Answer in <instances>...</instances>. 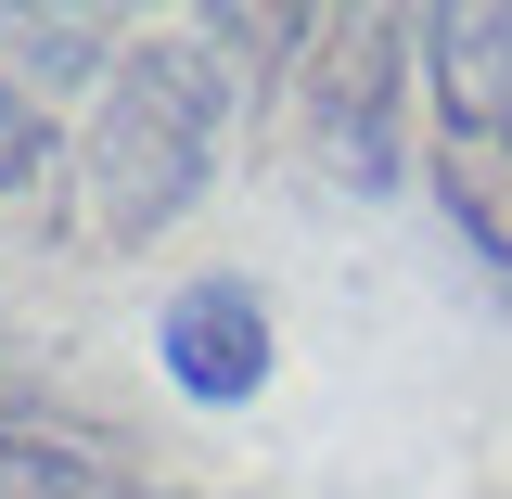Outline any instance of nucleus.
Listing matches in <instances>:
<instances>
[{"label":"nucleus","mask_w":512,"mask_h":499,"mask_svg":"<svg viewBox=\"0 0 512 499\" xmlns=\"http://www.w3.org/2000/svg\"><path fill=\"white\" fill-rule=\"evenodd\" d=\"M448 218L512 256V154H461V141H448Z\"/></svg>","instance_id":"423d86ee"},{"label":"nucleus","mask_w":512,"mask_h":499,"mask_svg":"<svg viewBox=\"0 0 512 499\" xmlns=\"http://www.w3.org/2000/svg\"><path fill=\"white\" fill-rule=\"evenodd\" d=\"M218 128H231V64L205 39H141L116 52L103 103L77 128V244H154L180 218L205 167H218Z\"/></svg>","instance_id":"f257e3e1"},{"label":"nucleus","mask_w":512,"mask_h":499,"mask_svg":"<svg viewBox=\"0 0 512 499\" xmlns=\"http://www.w3.org/2000/svg\"><path fill=\"white\" fill-rule=\"evenodd\" d=\"M0 499H167L141 487V474H116L103 448L52 436V423H26V410H0Z\"/></svg>","instance_id":"39448f33"},{"label":"nucleus","mask_w":512,"mask_h":499,"mask_svg":"<svg viewBox=\"0 0 512 499\" xmlns=\"http://www.w3.org/2000/svg\"><path fill=\"white\" fill-rule=\"evenodd\" d=\"M154 359H167V384H180L192 410H244L256 384H269V295H256L244 269L180 282L154 308Z\"/></svg>","instance_id":"7ed1b4c3"},{"label":"nucleus","mask_w":512,"mask_h":499,"mask_svg":"<svg viewBox=\"0 0 512 499\" xmlns=\"http://www.w3.org/2000/svg\"><path fill=\"white\" fill-rule=\"evenodd\" d=\"M39 167H52V116H39L13 77H0V192H26Z\"/></svg>","instance_id":"0eeeda50"},{"label":"nucleus","mask_w":512,"mask_h":499,"mask_svg":"<svg viewBox=\"0 0 512 499\" xmlns=\"http://www.w3.org/2000/svg\"><path fill=\"white\" fill-rule=\"evenodd\" d=\"M423 64H436L448 141H461V154H512V0L436 13V26H423Z\"/></svg>","instance_id":"20e7f679"},{"label":"nucleus","mask_w":512,"mask_h":499,"mask_svg":"<svg viewBox=\"0 0 512 499\" xmlns=\"http://www.w3.org/2000/svg\"><path fill=\"white\" fill-rule=\"evenodd\" d=\"M397 77H410V26H384V13L320 26V52H308V128H320V167H333V180H359V192L397 180Z\"/></svg>","instance_id":"f03ea898"}]
</instances>
